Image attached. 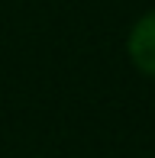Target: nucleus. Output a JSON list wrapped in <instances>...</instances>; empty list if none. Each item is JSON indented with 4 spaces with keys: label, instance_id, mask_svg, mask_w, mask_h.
<instances>
[{
    "label": "nucleus",
    "instance_id": "obj_1",
    "mask_svg": "<svg viewBox=\"0 0 155 158\" xmlns=\"http://www.w3.org/2000/svg\"><path fill=\"white\" fill-rule=\"evenodd\" d=\"M129 58L139 71L155 77V13L142 16L129 32Z\"/></svg>",
    "mask_w": 155,
    "mask_h": 158
}]
</instances>
